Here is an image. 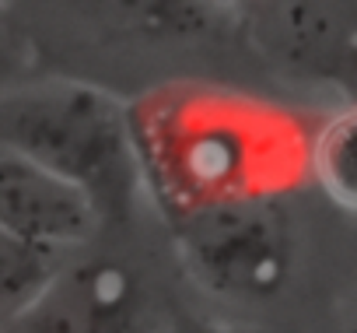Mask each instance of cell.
Returning a JSON list of instances; mask_svg holds the SVG:
<instances>
[{"label":"cell","mask_w":357,"mask_h":333,"mask_svg":"<svg viewBox=\"0 0 357 333\" xmlns=\"http://www.w3.org/2000/svg\"><path fill=\"white\" fill-rule=\"evenodd\" d=\"M343 67H347V71H350V81H354V84H357V46H354V50H350V53H347V60H343Z\"/></svg>","instance_id":"cell-10"},{"label":"cell","mask_w":357,"mask_h":333,"mask_svg":"<svg viewBox=\"0 0 357 333\" xmlns=\"http://www.w3.org/2000/svg\"><path fill=\"white\" fill-rule=\"evenodd\" d=\"M183 274L231 305L273 302L298 270V225L287 197H238L161 218Z\"/></svg>","instance_id":"cell-3"},{"label":"cell","mask_w":357,"mask_h":333,"mask_svg":"<svg viewBox=\"0 0 357 333\" xmlns=\"http://www.w3.org/2000/svg\"><path fill=\"white\" fill-rule=\"evenodd\" d=\"M70 260H74L70 253L0 232V302H4V316H15L32 298H39Z\"/></svg>","instance_id":"cell-8"},{"label":"cell","mask_w":357,"mask_h":333,"mask_svg":"<svg viewBox=\"0 0 357 333\" xmlns=\"http://www.w3.org/2000/svg\"><path fill=\"white\" fill-rule=\"evenodd\" d=\"M133 130L147 204L161 218L238 197H291L312 179V130L231 84H161L133 102Z\"/></svg>","instance_id":"cell-1"},{"label":"cell","mask_w":357,"mask_h":333,"mask_svg":"<svg viewBox=\"0 0 357 333\" xmlns=\"http://www.w3.org/2000/svg\"><path fill=\"white\" fill-rule=\"evenodd\" d=\"M105 228L109 214L84 186L0 147V232L77 256L88 253Z\"/></svg>","instance_id":"cell-6"},{"label":"cell","mask_w":357,"mask_h":333,"mask_svg":"<svg viewBox=\"0 0 357 333\" xmlns=\"http://www.w3.org/2000/svg\"><path fill=\"white\" fill-rule=\"evenodd\" d=\"M140 274L116 256L77 253L56 281L15 316L4 333H165Z\"/></svg>","instance_id":"cell-4"},{"label":"cell","mask_w":357,"mask_h":333,"mask_svg":"<svg viewBox=\"0 0 357 333\" xmlns=\"http://www.w3.org/2000/svg\"><path fill=\"white\" fill-rule=\"evenodd\" d=\"M347 333H357V312H354V319H350V330Z\"/></svg>","instance_id":"cell-11"},{"label":"cell","mask_w":357,"mask_h":333,"mask_svg":"<svg viewBox=\"0 0 357 333\" xmlns=\"http://www.w3.org/2000/svg\"><path fill=\"white\" fill-rule=\"evenodd\" d=\"M36 15L130 50H207L249 39L231 0H36Z\"/></svg>","instance_id":"cell-5"},{"label":"cell","mask_w":357,"mask_h":333,"mask_svg":"<svg viewBox=\"0 0 357 333\" xmlns=\"http://www.w3.org/2000/svg\"><path fill=\"white\" fill-rule=\"evenodd\" d=\"M0 147H11L84 186L109 225L147 200L133 102L84 77H29L0 98Z\"/></svg>","instance_id":"cell-2"},{"label":"cell","mask_w":357,"mask_h":333,"mask_svg":"<svg viewBox=\"0 0 357 333\" xmlns=\"http://www.w3.org/2000/svg\"><path fill=\"white\" fill-rule=\"evenodd\" d=\"M308 176L329 204L357 214V98L312 126Z\"/></svg>","instance_id":"cell-7"},{"label":"cell","mask_w":357,"mask_h":333,"mask_svg":"<svg viewBox=\"0 0 357 333\" xmlns=\"http://www.w3.org/2000/svg\"><path fill=\"white\" fill-rule=\"evenodd\" d=\"M165 333H252L238 323H225V319H211V316H175L168 319Z\"/></svg>","instance_id":"cell-9"}]
</instances>
